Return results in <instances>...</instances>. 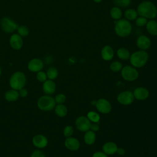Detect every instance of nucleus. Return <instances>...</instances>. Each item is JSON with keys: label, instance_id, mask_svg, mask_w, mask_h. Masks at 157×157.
Masks as SVG:
<instances>
[{"label": "nucleus", "instance_id": "3", "mask_svg": "<svg viewBox=\"0 0 157 157\" xmlns=\"http://www.w3.org/2000/svg\"><path fill=\"white\" fill-rule=\"evenodd\" d=\"M132 29V27L130 21L126 19H120L115 22V32L120 37H126L129 36Z\"/></svg>", "mask_w": 157, "mask_h": 157}, {"label": "nucleus", "instance_id": "27", "mask_svg": "<svg viewBox=\"0 0 157 157\" xmlns=\"http://www.w3.org/2000/svg\"><path fill=\"white\" fill-rule=\"evenodd\" d=\"M47 78L54 80L58 76V71L55 67H50L47 69L46 71Z\"/></svg>", "mask_w": 157, "mask_h": 157}, {"label": "nucleus", "instance_id": "10", "mask_svg": "<svg viewBox=\"0 0 157 157\" xmlns=\"http://www.w3.org/2000/svg\"><path fill=\"white\" fill-rule=\"evenodd\" d=\"M95 106L99 112L104 114L110 113L112 110V105L110 102L104 98H100L97 100Z\"/></svg>", "mask_w": 157, "mask_h": 157}, {"label": "nucleus", "instance_id": "37", "mask_svg": "<svg viewBox=\"0 0 157 157\" xmlns=\"http://www.w3.org/2000/svg\"><path fill=\"white\" fill-rule=\"evenodd\" d=\"M18 93H19L20 97H21V98H26L28 94V91L27 89H26L25 87L18 90Z\"/></svg>", "mask_w": 157, "mask_h": 157}, {"label": "nucleus", "instance_id": "42", "mask_svg": "<svg viewBox=\"0 0 157 157\" xmlns=\"http://www.w3.org/2000/svg\"><path fill=\"white\" fill-rule=\"evenodd\" d=\"M102 1V0H93V1H94V2H96V3H99V2H101Z\"/></svg>", "mask_w": 157, "mask_h": 157}, {"label": "nucleus", "instance_id": "26", "mask_svg": "<svg viewBox=\"0 0 157 157\" xmlns=\"http://www.w3.org/2000/svg\"><path fill=\"white\" fill-rule=\"evenodd\" d=\"M110 17L116 20H120L122 17V11L119 7L114 6L110 10Z\"/></svg>", "mask_w": 157, "mask_h": 157}, {"label": "nucleus", "instance_id": "33", "mask_svg": "<svg viewBox=\"0 0 157 157\" xmlns=\"http://www.w3.org/2000/svg\"><path fill=\"white\" fill-rule=\"evenodd\" d=\"M54 99L56 104H64L66 100V96L63 93H59L55 96Z\"/></svg>", "mask_w": 157, "mask_h": 157}, {"label": "nucleus", "instance_id": "32", "mask_svg": "<svg viewBox=\"0 0 157 157\" xmlns=\"http://www.w3.org/2000/svg\"><path fill=\"white\" fill-rule=\"evenodd\" d=\"M36 79L38 82L43 83L44 82L45 80H47V76L46 74V72L42 71H40L37 72H36Z\"/></svg>", "mask_w": 157, "mask_h": 157}, {"label": "nucleus", "instance_id": "2", "mask_svg": "<svg viewBox=\"0 0 157 157\" xmlns=\"http://www.w3.org/2000/svg\"><path fill=\"white\" fill-rule=\"evenodd\" d=\"M148 58V54L145 50H139L132 53L129 59L132 66L136 68H140L147 64Z\"/></svg>", "mask_w": 157, "mask_h": 157}, {"label": "nucleus", "instance_id": "8", "mask_svg": "<svg viewBox=\"0 0 157 157\" xmlns=\"http://www.w3.org/2000/svg\"><path fill=\"white\" fill-rule=\"evenodd\" d=\"M1 27L3 31L10 33L17 29L18 25L9 17H3L1 21Z\"/></svg>", "mask_w": 157, "mask_h": 157}, {"label": "nucleus", "instance_id": "43", "mask_svg": "<svg viewBox=\"0 0 157 157\" xmlns=\"http://www.w3.org/2000/svg\"><path fill=\"white\" fill-rule=\"evenodd\" d=\"M1 74H2V70H1V66H0V77H1Z\"/></svg>", "mask_w": 157, "mask_h": 157}, {"label": "nucleus", "instance_id": "36", "mask_svg": "<svg viewBox=\"0 0 157 157\" xmlns=\"http://www.w3.org/2000/svg\"><path fill=\"white\" fill-rule=\"evenodd\" d=\"M29 157H45V155L40 150H36L32 152Z\"/></svg>", "mask_w": 157, "mask_h": 157}, {"label": "nucleus", "instance_id": "34", "mask_svg": "<svg viewBox=\"0 0 157 157\" xmlns=\"http://www.w3.org/2000/svg\"><path fill=\"white\" fill-rule=\"evenodd\" d=\"M74 133V128L71 125H67L63 129V135L66 137H71Z\"/></svg>", "mask_w": 157, "mask_h": 157}, {"label": "nucleus", "instance_id": "41", "mask_svg": "<svg viewBox=\"0 0 157 157\" xmlns=\"http://www.w3.org/2000/svg\"><path fill=\"white\" fill-rule=\"evenodd\" d=\"M96 101H94V100H93V101H92L91 102V104L93 105H94V106H95V105H96Z\"/></svg>", "mask_w": 157, "mask_h": 157}, {"label": "nucleus", "instance_id": "38", "mask_svg": "<svg viewBox=\"0 0 157 157\" xmlns=\"http://www.w3.org/2000/svg\"><path fill=\"white\" fill-rule=\"evenodd\" d=\"M92 157H108V155H106L105 153H104L103 151H98L94 152L93 154Z\"/></svg>", "mask_w": 157, "mask_h": 157}, {"label": "nucleus", "instance_id": "19", "mask_svg": "<svg viewBox=\"0 0 157 157\" xmlns=\"http://www.w3.org/2000/svg\"><path fill=\"white\" fill-rule=\"evenodd\" d=\"M117 148V145L113 142H107L105 143L102 147V151L107 155H112L116 153Z\"/></svg>", "mask_w": 157, "mask_h": 157}, {"label": "nucleus", "instance_id": "18", "mask_svg": "<svg viewBox=\"0 0 157 157\" xmlns=\"http://www.w3.org/2000/svg\"><path fill=\"white\" fill-rule=\"evenodd\" d=\"M101 56L104 61H110L114 56V51L113 48L108 45L104 46L101 51Z\"/></svg>", "mask_w": 157, "mask_h": 157}, {"label": "nucleus", "instance_id": "14", "mask_svg": "<svg viewBox=\"0 0 157 157\" xmlns=\"http://www.w3.org/2000/svg\"><path fill=\"white\" fill-rule=\"evenodd\" d=\"M136 45L140 50H147L151 46V40L148 36L140 35L137 39Z\"/></svg>", "mask_w": 157, "mask_h": 157}, {"label": "nucleus", "instance_id": "30", "mask_svg": "<svg viewBox=\"0 0 157 157\" xmlns=\"http://www.w3.org/2000/svg\"><path fill=\"white\" fill-rule=\"evenodd\" d=\"M18 34L21 37H26L29 33V30L28 27L25 25H21L18 27L17 28Z\"/></svg>", "mask_w": 157, "mask_h": 157}, {"label": "nucleus", "instance_id": "20", "mask_svg": "<svg viewBox=\"0 0 157 157\" xmlns=\"http://www.w3.org/2000/svg\"><path fill=\"white\" fill-rule=\"evenodd\" d=\"M20 95L18 90H14V89H10L6 91L4 94V99L7 101L10 102H15L18 100L19 98Z\"/></svg>", "mask_w": 157, "mask_h": 157}, {"label": "nucleus", "instance_id": "35", "mask_svg": "<svg viewBox=\"0 0 157 157\" xmlns=\"http://www.w3.org/2000/svg\"><path fill=\"white\" fill-rule=\"evenodd\" d=\"M135 20H136V21H135L136 25L139 27H142V26H145L148 21V20L146 18L142 17V16L137 17V18Z\"/></svg>", "mask_w": 157, "mask_h": 157}, {"label": "nucleus", "instance_id": "4", "mask_svg": "<svg viewBox=\"0 0 157 157\" xmlns=\"http://www.w3.org/2000/svg\"><path fill=\"white\" fill-rule=\"evenodd\" d=\"M26 80V76L24 72L16 71L11 75L9 83L11 88L18 91L25 87Z\"/></svg>", "mask_w": 157, "mask_h": 157}, {"label": "nucleus", "instance_id": "12", "mask_svg": "<svg viewBox=\"0 0 157 157\" xmlns=\"http://www.w3.org/2000/svg\"><path fill=\"white\" fill-rule=\"evenodd\" d=\"M44 61L39 58H33L31 59L27 65L28 69L32 72H37L44 68Z\"/></svg>", "mask_w": 157, "mask_h": 157}, {"label": "nucleus", "instance_id": "28", "mask_svg": "<svg viewBox=\"0 0 157 157\" xmlns=\"http://www.w3.org/2000/svg\"><path fill=\"white\" fill-rule=\"evenodd\" d=\"M87 118L89 119V120L92 123H99L100 120V115L99 113H98L94 111H90L88 112L87 113Z\"/></svg>", "mask_w": 157, "mask_h": 157}, {"label": "nucleus", "instance_id": "17", "mask_svg": "<svg viewBox=\"0 0 157 157\" xmlns=\"http://www.w3.org/2000/svg\"><path fill=\"white\" fill-rule=\"evenodd\" d=\"M132 93L134 98L139 101H144L147 99L150 94L149 91L146 88L142 86L136 88Z\"/></svg>", "mask_w": 157, "mask_h": 157}, {"label": "nucleus", "instance_id": "23", "mask_svg": "<svg viewBox=\"0 0 157 157\" xmlns=\"http://www.w3.org/2000/svg\"><path fill=\"white\" fill-rule=\"evenodd\" d=\"M55 114L59 117H64L67 114V108L63 104H56L54 108Z\"/></svg>", "mask_w": 157, "mask_h": 157}, {"label": "nucleus", "instance_id": "9", "mask_svg": "<svg viewBox=\"0 0 157 157\" xmlns=\"http://www.w3.org/2000/svg\"><path fill=\"white\" fill-rule=\"evenodd\" d=\"M75 125L77 129L82 132H86L90 129L91 121L87 117L82 115L78 117L75 121Z\"/></svg>", "mask_w": 157, "mask_h": 157}, {"label": "nucleus", "instance_id": "13", "mask_svg": "<svg viewBox=\"0 0 157 157\" xmlns=\"http://www.w3.org/2000/svg\"><path fill=\"white\" fill-rule=\"evenodd\" d=\"M65 147L71 151H77L79 149L80 144L79 140L74 137H66L64 142Z\"/></svg>", "mask_w": 157, "mask_h": 157}, {"label": "nucleus", "instance_id": "7", "mask_svg": "<svg viewBox=\"0 0 157 157\" xmlns=\"http://www.w3.org/2000/svg\"><path fill=\"white\" fill-rule=\"evenodd\" d=\"M134 96L133 93L131 91L126 90L120 92L117 96V101L124 105H128L131 104L134 100Z\"/></svg>", "mask_w": 157, "mask_h": 157}, {"label": "nucleus", "instance_id": "5", "mask_svg": "<svg viewBox=\"0 0 157 157\" xmlns=\"http://www.w3.org/2000/svg\"><path fill=\"white\" fill-rule=\"evenodd\" d=\"M56 104L54 98L48 94L41 96L38 98L37 101V106L38 109L44 112H48L53 110Z\"/></svg>", "mask_w": 157, "mask_h": 157}, {"label": "nucleus", "instance_id": "40", "mask_svg": "<svg viewBox=\"0 0 157 157\" xmlns=\"http://www.w3.org/2000/svg\"><path fill=\"white\" fill-rule=\"evenodd\" d=\"M125 150L122 147H118L117 150V153H118L119 155L123 156L125 154Z\"/></svg>", "mask_w": 157, "mask_h": 157}, {"label": "nucleus", "instance_id": "22", "mask_svg": "<svg viewBox=\"0 0 157 157\" xmlns=\"http://www.w3.org/2000/svg\"><path fill=\"white\" fill-rule=\"evenodd\" d=\"M147 32L152 36H157V21L155 20H150L146 24Z\"/></svg>", "mask_w": 157, "mask_h": 157}, {"label": "nucleus", "instance_id": "39", "mask_svg": "<svg viewBox=\"0 0 157 157\" xmlns=\"http://www.w3.org/2000/svg\"><path fill=\"white\" fill-rule=\"evenodd\" d=\"M90 130L94 131V132H97L99 130V125L98 124V123H91L90 126Z\"/></svg>", "mask_w": 157, "mask_h": 157}, {"label": "nucleus", "instance_id": "1", "mask_svg": "<svg viewBox=\"0 0 157 157\" xmlns=\"http://www.w3.org/2000/svg\"><path fill=\"white\" fill-rule=\"evenodd\" d=\"M136 10L138 15L147 19H154L157 16L156 6L149 1H145L140 2L138 5Z\"/></svg>", "mask_w": 157, "mask_h": 157}, {"label": "nucleus", "instance_id": "15", "mask_svg": "<svg viewBox=\"0 0 157 157\" xmlns=\"http://www.w3.org/2000/svg\"><path fill=\"white\" fill-rule=\"evenodd\" d=\"M9 44L13 50H18L22 47L23 41L21 36L18 34H13L10 37Z\"/></svg>", "mask_w": 157, "mask_h": 157}, {"label": "nucleus", "instance_id": "21", "mask_svg": "<svg viewBox=\"0 0 157 157\" xmlns=\"http://www.w3.org/2000/svg\"><path fill=\"white\" fill-rule=\"evenodd\" d=\"M96 139V136L95 132L88 130L86 132H85V134L83 136V140L85 143L88 145H93Z\"/></svg>", "mask_w": 157, "mask_h": 157}, {"label": "nucleus", "instance_id": "31", "mask_svg": "<svg viewBox=\"0 0 157 157\" xmlns=\"http://www.w3.org/2000/svg\"><path fill=\"white\" fill-rule=\"evenodd\" d=\"M116 6L119 7H127L131 4V0H113Z\"/></svg>", "mask_w": 157, "mask_h": 157}, {"label": "nucleus", "instance_id": "25", "mask_svg": "<svg viewBox=\"0 0 157 157\" xmlns=\"http://www.w3.org/2000/svg\"><path fill=\"white\" fill-rule=\"evenodd\" d=\"M124 15L125 18L128 21H133L137 18L138 13L136 10L134 9H128L124 11Z\"/></svg>", "mask_w": 157, "mask_h": 157}, {"label": "nucleus", "instance_id": "24", "mask_svg": "<svg viewBox=\"0 0 157 157\" xmlns=\"http://www.w3.org/2000/svg\"><path fill=\"white\" fill-rule=\"evenodd\" d=\"M117 55L120 59L126 60L129 58L131 54L127 48L124 47H121L117 50Z\"/></svg>", "mask_w": 157, "mask_h": 157}, {"label": "nucleus", "instance_id": "6", "mask_svg": "<svg viewBox=\"0 0 157 157\" xmlns=\"http://www.w3.org/2000/svg\"><path fill=\"white\" fill-rule=\"evenodd\" d=\"M121 75L124 80L133 82L138 78L139 72L136 67L132 66L126 65L123 67L121 70Z\"/></svg>", "mask_w": 157, "mask_h": 157}, {"label": "nucleus", "instance_id": "29", "mask_svg": "<svg viewBox=\"0 0 157 157\" xmlns=\"http://www.w3.org/2000/svg\"><path fill=\"white\" fill-rule=\"evenodd\" d=\"M123 67L122 63L118 61H115L110 64V69L113 72H118L121 71Z\"/></svg>", "mask_w": 157, "mask_h": 157}, {"label": "nucleus", "instance_id": "16", "mask_svg": "<svg viewBox=\"0 0 157 157\" xmlns=\"http://www.w3.org/2000/svg\"><path fill=\"white\" fill-rule=\"evenodd\" d=\"M42 91L45 94L52 95L56 91V85L53 80L47 79V80L42 83Z\"/></svg>", "mask_w": 157, "mask_h": 157}, {"label": "nucleus", "instance_id": "11", "mask_svg": "<svg viewBox=\"0 0 157 157\" xmlns=\"http://www.w3.org/2000/svg\"><path fill=\"white\" fill-rule=\"evenodd\" d=\"M33 145L38 149L45 148L48 144V139L43 134H38L33 136L32 139Z\"/></svg>", "mask_w": 157, "mask_h": 157}]
</instances>
